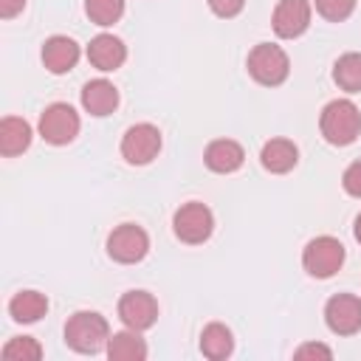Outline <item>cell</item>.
I'll return each mask as SVG.
<instances>
[{
  "instance_id": "cell-13",
  "label": "cell",
  "mask_w": 361,
  "mask_h": 361,
  "mask_svg": "<svg viewBox=\"0 0 361 361\" xmlns=\"http://www.w3.org/2000/svg\"><path fill=\"white\" fill-rule=\"evenodd\" d=\"M87 59H90V65L99 68V71H116V68L124 65L127 48H124V42H121L118 37H113V34H99V37H93L90 45H87Z\"/></svg>"
},
{
  "instance_id": "cell-15",
  "label": "cell",
  "mask_w": 361,
  "mask_h": 361,
  "mask_svg": "<svg viewBox=\"0 0 361 361\" xmlns=\"http://www.w3.org/2000/svg\"><path fill=\"white\" fill-rule=\"evenodd\" d=\"M203 161H206V166H209L212 172L228 175V172H234V169L243 166L245 152H243V147H240L237 141H231V138H217V141H212V144L206 147Z\"/></svg>"
},
{
  "instance_id": "cell-2",
  "label": "cell",
  "mask_w": 361,
  "mask_h": 361,
  "mask_svg": "<svg viewBox=\"0 0 361 361\" xmlns=\"http://www.w3.org/2000/svg\"><path fill=\"white\" fill-rule=\"evenodd\" d=\"M65 341L71 350L93 355L99 350H107L110 341V327L107 319L93 313V310H79L65 322Z\"/></svg>"
},
{
  "instance_id": "cell-11",
  "label": "cell",
  "mask_w": 361,
  "mask_h": 361,
  "mask_svg": "<svg viewBox=\"0 0 361 361\" xmlns=\"http://www.w3.org/2000/svg\"><path fill=\"white\" fill-rule=\"evenodd\" d=\"M271 25H274L276 37H282V39L302 37L310 25V3L307 0H279L274 8Z\"/></svg>"
},
{
  "instance_id": "cell-17",
  "label": "cell",
  "mask_w": 361,
  "mask_h": 361,
  "mask_svg": "<svg viewBox=\"0 0 361 361\" xmlns=\"http://www.w3.org/2000/svg\"><path fill=\"white\" fill-rule=\"evenodd\" d=\"M31 144V124L20 116H6L0 121V152L6 158H14L25 152Z\"/></svg>"
},
{
  "instance_id": "cell-19",
  "label": "cell",
  "mask_w": 361,
  "mask_h": 361,
  "mask_svg": "<svg viewBox=\"0 0 361 361\" xmlns=\"http://www.w3.org/2000/svg\"><path fill=\"white\" fill-rule=\"evenodd\" d=\"M45 310H48V299H45V293H39V290H20V293H14L11 302H8L11 319H14V322H23V324H31V322L42 319Z\"/></svg>"
},
{
  "instance_id": "cell-9",
  "label": "cell",
  "mask_w": 361,
  "mask_h": 361,
  "mask_svg": "<svg viewBox=\"0 0 361 361\" xmlns=\"http://www.w3.org/2000/svg\"><path fill=\"white\" fill-rule=\"evenodd\" d=\"M324 322L336 336H353L361 330V299L353 293H336L324 305Z\"/></svg>"
},
{
  "instance_id": "cell-14",
  "label": "cell",
  "mask_w": 361,
  "mask_h": 361,
  "mask_svg": "<svg viewBox=\"0 0 361 361\" xmlns=\"http://www.w3.org/2000/svg\"><path fill=\"white\" fill-rule=\"evenodd\" d=\"M82 107L102 118V116H110L116 107H118V90L113 82L107 79H90L85 87H82Z\"/></svg>"
},
{
  "instance_id": "cell-16",
  "label": "cell",
  "mask_w": 361,
  "mask_h": 361,
  "mask_svg": "<svg viewBox=\"0 0 361 361\" xmlns=\"http://www.w3.org/2000/svg\"><path fill=\"white\" fill-rule=\"evenodd\" d=\"M259 161H262V166H265L268 172L285 175V172H290V169L296 166L299 149H296V144L288 141V138H271V141H265V147H262V152H259Z\"/></svg>"
},
{
  "instance_id": "cell-8",
  "label": "cell",
  "mask_w": 361,
  "mask_h": 361,
  "mask_svg": "<svg viewBox=\"0 0 361 361\" xmlns=\"http://www.w3.org/2000/svg\"><path fill=\"white\" fill-rule=\"evenodd\" d=\"M158 152H161V130L149 121L133 124L121 138V158L133 166L149 164Z\"/></svg>"
},
{
  "instance_id": "cell-7",
  "label": "cell",
  "mask_w": 361,
  "mask_h": 361,
  "mask_svg": "<svg viewBox=\"0 0 361 361\" xmlns=\"http://www.w3.org/2000/svg\"><path fill=\"white\" fill-rule=\"evenodd\" d=\"M147 251H149V237L135 223H121L107 237V254H110V259H116L121 265L141 262L147 257Z\"/></svg>"
},
{
  "instance_id": "cell-3",
  "label": "cell",
  "mask_w": 361,
  "mask_h": 361,
  "mask_svg": "<svg viewBox=\"0 0 361 361\" xmlns=\"http://www.w3.org/2000/svg\"><path fill=\"white\" fill-rule=\"evenodd\" d=\"M245 65H248L251 79L259 82V85H265V87L282 85V82L288 79V73H290L288 54H285L279 45H274V42H259V45H254Z\"/></svg>"
},
{
  "instance_id": "cell-29",
  "label": "cell",
  "mask_w": 361,
  "mask_h": 361,
  "mask_svg": "<svg viewBox=\"0 0 361 361\" xmlns=\"http://www.w3.org/2000/svg\"><path fill=\"white\" fill-rule=\"evenodd\" d=\"M353 234H355V240L361 243V214L355 217V226H353Z\"/></svg>"
},
{
  "instance_id": "cell-25",
  "label": "cell",
  "mask_w": 361,
  "mask_h": 361,
  "mask_svg": "<svg viewBox=\"0 0 361 361\" xmlns=\"http://www.w3.org/2000/svg\"><path fill=\"white\" fill-rule=\"evenodd\" d=\"M341 186H344L347 195L361 197V158L353 161V164L344 169V175H341Z\"/></svg>"
},
{
  "instance_id": "cell-24",
  "label": "cell",
  "mask_w": 361,
  "mask_h": 361,
  "mask_svg": "<svg viewBox=\"0 0 361 361\" xmlns=\"http://www.w3.org/2000/svg\"><path fill=\"white\" fill-rule=\"evenodd\" d=\"M353 8H355V0H316V11L330 23L347 20L353 14Z\"/></svg>"
},
{
  "instance_id": "cell-4",
  "label": "cell",
  "mask_w": 361,
  "mask_h": 361,
  "mask_svg": "<svg viewBox=\"0 0 361 361\" xmlns=\"http://www.w3.org/2000/svg\"><path fill=\"white\" fill-rule=\"evenodd\" d=\"M344 262V245L336 237H313L302 251V265L310 276L327 279L333 276Z\"/></svg>"
},
{
  "instance_id": "cell-18",
  "label": "cell",
  "mask_w": 361,
  "mask_h": 361,
  "mask_svg": "<svg viewBox=\"0 0 361 361\" xmlns=\"http://www.w3.org/2000/svg\"><path fill=\"white\" fill-rule=\"evenodd\" d=\"M107 355H110V361H144L147 358V344L138 336V330L127 327V330L110 336Z\"/></svg>"
},
{
  "instance_id": "cell-12",
  "label": "cell",
  "mask_w": 361,
  "mask_h": 361,
  "mask_svg": "<svg viewBox=\"0 0 361 361\" xmlns=\"http://www.w3.org/2000/svg\"><path fill=\"white\" fill-rule=\"evenodd\" d=\"M79 62V45L71 39V37H48L45 45H42V65L51 71V73H68L73 71Z\"/></svg>"
},
{
  "instance_id": "cell-1",
  "label": "cell",
  "mask_w": 361,
  "mask_h": 361,
  "mask_svg": "<svg viewBox=\"0 0 361 361\" xmlns=\"http://www.w3.org/2000/svg\"><path fill=\"white\" fill-rule=\"evenodd\" d=\"M319 130L327 144L347 147L361 133V113L350 99H333L324 104V110L319 116Z\"/></svg>"
},
{
  "instance_id": "cell-20",
  "label": "cell",
  "mask_w": 361,
  "mask_h": 361,
  "mask_svg": "<svg viewBox=\"0 0 361 361\" xmlns=\"http://www.w3.org/2000/svg\"><path fill=\"white\" fill-rule=\"evenodd\" d=\"M231 350H234V336H231V330L226 324L212 322V324L203 327V333H200V353L206 358L220 361V358H228Z\"/></svg>"
},
{
  "instance_id": "cell-23",
  "label": "cell",
  "mask_w": 361,
  "mask_h": 361,
  "mask_svg": "<svg viewBox=\"0 0 361 361\" xmlns=\"http://www.w3.org/2000/svg\"><path fill=\"white\" fill-rule=\"evenodd\" d=\"M3 358H6V361H39V358H42V347H39V341L31 338V336H17V338L6 341Z\"/></svg>"
},
{
  "instance_id": "cell-10",
  "label": "cell",
  "mask_w": 361,
  "mask_h": 361,
  "mask_svg": "<svg viewBox=\"0 0 361 361\" xmlns=\"http://www.w3.org/2000/svg\"><path fill=\"white\" fill-rule=\"evenodd\" d=\"M118 319L124 322V327L130 330H147L155 324L158 319V302L152 293L147 290H127L118 299Z\"/></svg>"
},
{
  "instance_id": "cell-26",
  "label": "cell",
  "mask_w": 361,
  "mask_h": 361,
  "mask_svg": "<svg viewBox=\"0 0 361 361\" xmlns=\"http://www.w3.org/2000/svg\"><path fill=\"white\" fill-rule=\"evenodd\" d=\"M243 6H245V0H209V8L217 14V17H237L240 11H243Z\"/></svg>"
},
{
  "instance_id": "cell-27",
  "label": "cell",
  "mask_w": 361,
  "mask_h": 361,
  "mask_svg": "<svg viewBox=\"0 0 361 361\" xmlns=\"http://www.w3.org/2000/svg\"><path fill=\"white\" fill-rule=\"evenodd\" d=\"M296 358H310V355H319V358H333V350L324 347V344H302L296 353Z\"/></svg>"
},
{
  "instance_id": "cell-28",
  "label": "cell",
  "mask_w": 361,
  "mask_h": 361,
  "mask_svg": "<svg viewBox=\"0 0 361 361\" xmlns=\"http://www.w3.org/2000/svg\"><path fill=\"white\" fill-rule=\"evenodd\" d=\"M25 8V0H0V17L11 20L14 14H20Z\"/></svg>"
},
{
  "instance_id": "cell-6",
  "label": "cell",
  "mask_w": 361,
  "mask_h": 361,
  "mask_svg": "<svg viewBox=\"0 0 361 361\" xmlns=\"http://www.w3.org/2000/svg\"><path fill=\"white\" fill-rule=\"evenodd\" d=\"M39 135L42 141L54 144V147H62V144H71L76 135H79V116L71 104L65 102H54L42 110L39 116Z\"/></svg>"
},
{
  "instance_id": "cell-22",
  "label": "cell",
  "mask_w": 361,
  "mask_h": 361,
  "mask_svg": "<svg viewBox=\"0 0 361 361\" xmlns=\"http://www.w3.org/2000/svg\"><path fill=\"white\" fill-rule=\"evenodd\" d=\"M85 11L96 25H113L124 14V0H85Z\"/></svg>"
},
{
  "instance_id": "cell-5",
  "label": "cell",
  "mask_w": 361,
  "mask_h": 361,
  "mask_svg": "<svg viewBox=\"0 0 361 361\" xmlns=\"http://www.w3.org/2000/svg\"><path fill=\"white\" fill-rule=\"evenodd\" d=\"M172 228H175V237L180 243H189V245H197V243H206L212 237V228H214V217H212V209L192 200V203H183L175 217H172Z\"/></svg>"
},
{
  "instance_id": "cell-21",
  "label": "cell",
  "mask_w": 361,
  "mask_h": 361,
  "mask_svg": "<svg viewBox=\"0 0 361 361\" xmlns=\"http://www.w3.org/2000/svg\"><path fill=\"white\" fill-rule=\"evenodd\" d=\"M333 82L347 93H361V54H341L333 65Z\"/></svg>"
}]
</instances>
